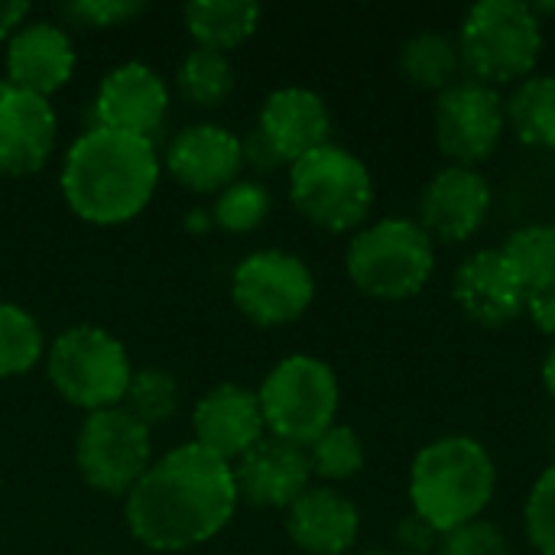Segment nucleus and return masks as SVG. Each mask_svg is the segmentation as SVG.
I'll use <instances>...</instances> for the list:
<instances>
[{
  "label": "nucleus",
  "instance_id": "nucleus-5",
  "mask_svg": "<svg viewBox=\"0 0 555 555\" xmlns=\"http://www.w3.org/2000/svg\"><path fill=\"white\" fill-rule=\"evenodd\" d=\"M345 270L364 296L403 302L429 286L436 273V241L416 218H380L351 234Z\"/></svg>",
  "mask_w": 555,
  "mask_h": 555
},
{
  "label": "nucleus",
  "instance_id": "nucleus-14",
  "mask_svg": "<svg viewBox=\"0 0 555 555\" xmlns=\"http://www.w3.org/2000/svg\"><path fill=\"white\" fill-rule=\"evenodd\" d=\"M192 436L198 449L234 465L267 436L257 390L241 384L211 387L192 410Z\"/></svg>",
  "mask_w": 555,
  "mask_h": 555
},
{
  "label": "nucleus",
  "instance_id": "nucleus-20",
  "mask_svg": "<svg viewBox=\"0 0 555 555\" xmlns=\"http://www.w3.org/2000/svg\"><path fill=\"white\" fill-rule=\"evenodd\" d=\"M75 72V46L68 33L49 20H26L7 39V85L49 98Z\"/></svg>",
  "mask_w": 555,
  "mask_h": 555
},
{
  "label": "nucleus",
  "instance_id": "nucleus-26",
  "mask_svg": "<svg viewBox=\"0 0 555 555\" xmlns=\"http://www.w3.org/2000/svg\"><path fill=\"white\" fill-rule=\"evenodd\" d=\"M306 452H309L312 478L325 481L328 488L358 478L364 472V462H367L361 436L345 423L328 426L315 442L306 446Z\"/></svg>",
  "mask_w": 555,
  "mask_h": 555
},
{
  "label": "nucleus",
  "instance_id": "nucleus-2",
  "mask_svg": "<svg viewBox=\"0 0 555 555\" xmlns=\"http://www.w3.org/2000/svg\"><path fill=\"white\" fill-rule=\"evenodd\" d=\"M159 182V156L150 137L107 127L85 130L65 153L62 195L91 224H124L137 218Z\"/></svg>",
  "mask_w": 555,
  "mask_h": 555
},
{
  "label": "nucleus",
  "instance_id": "nucleus-7",
  "mask_svg": "<svg viewBox=\"0 0 555 555\" xmlns=\"http://www.w3.org/2000/svg\"><path fill=\"white\" fill-rule=\"evenodd\" d=\"M260 413L267 423V436L309 446L328 426L338 423L341 387L335 371L312 354H289L273 364L263 377L260 390Z\"/></svg>",
  "mask_w": 555,
  "mask_h": 555
},
{
  "label": "nucleus",
  "instance_id": "nucleus-31",
  "mask_svg": "<svg viewBox=\"0 0 555 555\" xmlns=\"http://www.w3.org/2000/svg\"><path fill=\"white\" fill-rule=\"evenodd\" d=\"M524 533L540 555H555V459L533 481L524 504Z\"/></svg>",
  "mask_w": 555,
  "mask_h": 555
},
{
  "label": "nucleus",
  "instance_id": "nucleus-37",
  "mask_svg": "<svg viewBox=\"0 0 555 555\" xmlns=\"http://www.w3.org/2000/svg\"><path fill=\"white\" fill-rule=\"evenodd\" d=\"M26 16H29V3H23V0H0V39L3 36L10 39L26 23Z\"/></svg>",
  "mask_w": 555,
  "mask_h": 555
},
{
  "label": "nucleus",
  "instance_id": "nucleus-10",
  "mask_svg": "<svg viewBox=\"0 0 555 555\" xmlns=\"http://www.w3.org/2000/svg\"><path fill=\"white\" fill-rule=\"evenodd\" d=\"M234 306L260 328L289 325L306 315L315 299V276L309 263L289 250H254L231 276Z\"/></svg>",
  "mask_w": 555,
  "mask_h": 555
},
{
  "label": "nucleus",
  "instance_id": "nucleus-12",
  "mask_svg": "<svg viewBox=\"0 0 555 555\" xmlns=\"http://www.w3.org/2000/svg\"><path fill=\"white\" fill-rule=\"evenodd\" d=\"M491 211V182L472 166H442L420 192L416 224L442 244L472 241Z\"/></svg>",
  "mask_w": 555,
  "mask_h": 555
},
{
  "label": "nucleus",
  "instance_id": "nucleus-36",
  "mask_svg": "<svg viewBox=\"0 0 555 555\" xmlns=\"http://www.w3.org/2000/svg\"><path fill=\"white\" fill-rule=\"evenodd\" d=\"M241 150H244V166H250V169H257V172H273V169L286 166V163L280 159V153L270 146V140H267L257 127L241 140Z\"/></svg>",
  "mask_w": 555,
  "mask_h": 555
},
{
  "label": "nucleus",
  "instance_id": "nucleus-17",
  "mask_svg": "<svg viewBox=\"0 0 555 555\" xmlns=\"http://www.w3.org/2000/svg\"><path fill=\"white\" fill-rule=\"evenodd\" d=\"M59 117L49 98L3 85L0 88V176L39 172L55 146Z\"/></svg>",
  "mask_w": 555,
  "mask_h": 555
},
{
  "label": "nucleus",
  "instance_id": "nucleus-39",
  "mask_svg": "<svg viewBox=\"0 0 555 555\" xmlns=\"http://www.w3.org/2000/svg\"><path fill=\"white\" fill-rule=\"evenodd\" d=\"M550 449H553V459H555V423H553V433H550Z\"/></svg>",
  "mask_w": 555,
  "mask_h": 555
},
{
  "label": "nucleus",
  "instance_id": "nucleus-21",
  "mask_svg": "<svg viewBox=\"0 0 555 555\" xmlns=\"http://www.w3.org/2000/svg\"><path fill=\"white\" fill-rule=\"evenodd\" d=\"M289 540L309 555H345L361 537V514L338 488L312 485L286 511Z\"/></svg>",
  "mask_w": 555,
  "mask_h": 555
},
{
  "label": "nucleus",
  "instance_id": "nucleus-22",
  "mask_svg": "<svg viewBox=\"0 0 555 555\" xmlns=\"http://www.w3.org/2000/svg\"><path fill=\"white\" fill-rule=\"evenodd\" d=\"M400 72L413 88L442 94L446 88H452L455 81L465 78V65H462L455 36L442 33V29L413 33L400 46Z\"/></svg>",
  "mask_w": 555,
  "mask_h": 555
},
{
  "label": "nucleus",
  "instance_id": "nucleus-32",
  "mask_svg": "<svg viewBox=\"0 0 555 555\" xmlns=\"http://www.w3.org/2000/svg\"><path fill=\"white\" fill-rule=\"evenodd\" d=\"M436 555H514L507 533L491 520H472L465 527H455L442 533Z\"/></svg>",
  "mask_w": 555,
  "mask_h": 555
},
{
  "label": "nucleus",
  "instance_id": "nucleus-19",
  "mask_svg": "<svg viewBox=\"0 0 555 555\" xmlns=\"http://www.w3.org/2000/svg\"><path fill=\"white\" fill-rule=\"evenodd\" d=\"M257 130L270 140V146L280 153V159L286 166H293L306 153L332 143L328 140L332 114H328V104L319 91L286 85V88H276L263 98Z\"/></svg>",
  "mask_w": 555,
  "mask_h": 555
},
{
  "label": "nucleus",
  "instance_id": "nucleus-35",
  "mask_svg": "<svg viewBox=\"0 0 555 555\" xmlns=\"http://www.w3.org/2000/svg\"><path fill=\"white\" fill-rule=\"evenodd\" d=\"M524 315L555 341V273L550 280L537 283L527 289V302H524Z\"/></svg>",
  "mask_w": 555,
  "mask_h": 555
},
{
  "label": "nucleus",
  "instance_id": "nucleus-11",
  "mask_svg": "<svg viewBox=\"0 0 555 555\" xmlns=\"http://www.w3.org/2000/svg\"><path fill=\"white\" fill-rule=\"evenodd\" d=\"M433 133H436V146L452 166L478 169L498 153L507 133L504 94L472 78L455 81L452 88L436 94Z\"/></svg>",
  "mask_w": 555,
  "mask_h": 555
},
{
  "label": "nucleus",
  "instance_id": "nucleus-28",
  "mask_svg": "<svg viewBox=\"0 0 555 555\" xmlns=\"http://www.w3.org/2000/svg\"><path fill=\"white\" fill-rule=\"evenodd\" d=\"M520 283L530 289L555 273V228L553 224H520L498 247Z\"/></svg>",
  "mask_w": 555,
  "mask_h": 555
},
{
  "label": "nucleus",
  "instance_id": "nucleus-40",
  "mask_svg": "<svg viewBox=\"0 0 555 555\" xmlns=\"http://www.w3.org/2000/svg\"><path fill=\"white\" fill-rule=\"evenodd\" d=\"M380 555H400V553H380Z\"/></svg>",
  "mask_w": 555,
  "mask_h": 555
},
{
  "label": "nucleus",
  "instance_id": "nucleus-24",
  "mask_svg": "<svg viewBox=\"0 0 555 555\" xmlns=\"http://www.w3.org/2000/svg\"><path fill=\"white\" fill-rule=\"evenodd\" d=\"M182 20L192 33L195 46L228 52L257 33L260 3H254V0H195V3H185Z\"/></svg>",
  "mask_w": 555,
  "mask_h": 555
},
{
  "label": "nucleus",
  "instance_id": "nucleus-15",
  "mask_svg": "<svg viewBox=\"0 0 555 555\" xmlns=\"http://www.w3.org/2000/svg\"><path fill=\"white\" fill-rule=\"evenodd\" d=\"M169 111V88L156 68L143 62H124L111 68L94 94L98 127L150 137L163 127Z\"/></svg>",
  "mask_w": 555,
  "mask_h": 555
},
{
  "label": "nucleus",
  "instance_id": "nucleus-3",
  "mask_svg": "<svg viewBox=\"0 0 555 555\" xmlns=\"http://www.w3.org/2000/svg\"><path fill=\"white\" fill-rule=\"evenodd\" d=\"M410 511L439 533L481 520L498 491V465L475 436L452 433L426 442L410 465Z\"/></svg>",
  "mask_w": 555,
  "mask_h": 555
},
{
  "label": "nucleus",
  "instance_id": "nucleus-25",
  "mask_svg": "<svg viewBox=\"0 0 555 555\" xmlns=\"http://www.w3.org/2000/svg\"><path fill=\"white\" fill-rule=\"evenodd\" d=\"M179 94L195 107H218L234 91V65L228 52L195 46L185 52L176 72Z\"/></svg>",
  "mask_w": 555,
  "mask_h": 555
},
{
  "label": "nucleus",
  "instance_id": "nucleus-33",
  "mask_svg": "<svg viewBox=\"0 0 555 555\" xmlns=\"http://www.w3.org/2000/svg\"><path fill=\"white\" fill-rule=\"evenodd\" d=\"M393 543H397V553L400 555H436L439 553V543H442V533L423 520L420 514H406L397 520V530H393Z\"/></svg>",
  "mask_w": 555,
  "mask_h": 555
},
{
  "label": "nucleus",
  "instance_id": "nucleus-1",
  "mask_svg": "<svg viewBox=\"0 0 555 555\" xmlns=\"http://www.w3.org/2000/svg\"><path fill=\"white\" fill-rule=\"evenodd\" d=\"M231 465L185 442L146 468L127 494V530L153 553H182L218 537L237 511Z\"/></svg>",
  "mask_w": 555,
  "mask_h": 555
},
{
  "label": "nucleus",
  "instance_id": "nucleus-8",
  "mask_svg": "<svg viewBox=\"0 0 555 555\" xmlns=\"http://www.w3.org/2000/svg\"><path fill=\"white\" fill-rule=\"evenodd\" d=\"M46 374L62 400L78 410L98 413L120 406L133 377L130 354L107 328L72 325L55 335L46 351Z\"/></svg>",
  "mask_w": 555,
  "mask_h": 555
},
{
  "label": "nucleus",
  "instance_id": "nucleus-34",
  "mask_svg": "<svg viewBox=\"0 0 555 555\" xmlns=\"http://www.w3.org/2000/svg\"><path fill=\"white\" fill-rule=\"evenodd\" d=\"M143 3L133 0H75L68 3V16L88 23V26H117L130 16H137Z\"/></svg>",
  "mask_w": 555,
  "mask_h": 555
},
{
  "label": "nucleus",
  "instance_id": "nucleus-29",
  "mask_svg": "<svg viewBox=\"0 0 555 555\" xmlns=\"http://www.w3.org/2000/svg\"><path fill=\"white\" fill-rule=\"evenodd\" d=\"M120 406L140 420L146 429L153 426H163L176 416L179 410V384L172 374L159 371V367H143V371H133L130 384H127V393L120 400Z\"/></svg>",
  "mask_w": 555,
  "mask_h": 555
},
{
  "label": "nucleus",
  "instance_id": "nucleus-6",
  "mask_svg": "<svg viewBox=\"0 0 555 555\" xmlns=\"http://www.w3.org/2000/svg\"><path fill=\"white\" fill-rule=\"evenodd\" d=\"M377 189L367 163L338 143H325L289 166V202L328 234H354L367 224Z\"/></svg>",
  "mask_w": 555,
  "mask_h": 555
},
{
  "label": "nucleus",
  "instance_id": "nucleus-18",
  "mask_svg": "<svg viewBox=\"0 0 555 555\" xmlns=\"http://www.w3.org/2000/svg\"><path fill=\"white\" fill-rule=\"evenodd\" d=\"M166 166L192 192H224L244 169L241 137L221 124H192L169 143Z\"/></svg>",
  "mask_w": 555,
  "mask_h": 555
},
{
  "label": "nucleus",
  "instance_id": "nucleus-9",
  "mask_svg": "<svg viewBox=\"0 0 555 555\" xmlns=\"http://www.w3.org/2000/svg\"><path fill=\"white\" fill-rule=\"evenodd\" d=\"M75 465L88 488L127 498L153 465V429L124 406L88 413L75 439Z\"/></svg>",
  "mask_w": 555,
  "mask_h": 555
},
{
  "label": "nucleus",
  "instance_id": "nucleus-41",
  "mask_svg": "<svg viewBox=\"0 0 555 555\" xmlns=\"http://www.w3.org/2000/svg\"><path fill=\"white\" fill-rule=\"evenodd\" d=\"M553 228H555V221H553Z\"/></svg>",
  "mask_w": 555,
  "mask_h": 555
},
{
  "label": "nucleus",
  "instance_id": "nucleus-4",
  "mask_svg": "<svg viewBox=\"0 0 555 555\" xmlns=\"http://www.w3.org/2000/svg\"><path fill=\"white\" fill-rule=\"evenodd\" d=\"M465 78L504 88L530 78L543 52V20L527 0H481L455 33Z\"/></svg>",
  "mask_w": 555,
  "mask_h": 555
},
{
  "label": "nucleus",
  "instance_id": "nucleus-16",
  "mask_svg": "<svg viewBox=\"0 0 555 555\" xmlns=\"http://www.w3.org/2000/svg\"><path fill=\"white\" fill-rule=\"evenodd\" d=\"M452 296L472 322L501 328L524 315L527 286L498 247H481L459 263Z\"/></svg>",
  "mask_w": 555,
  "mask_h": 555
},
{
  "label": "nucleus",
  "instance_id": "nucleus-30",
  "mask_svg": "<svg viewBox=\"0 0 555 555\" xmlns=\"http://www.w3.org/2000/svg\"><path fill=\"white\" fill-rule=\"evenodd\" d=\"M270 208H273V198L263 182L237 179L224 192H218L215 221L228 234H247V231H257L270 218Z\"/></svg>",
  "mask_w": 555,
  "mask_h": 555
},
{
  "label": "nucleus",
  "instance_id": "nucleus-38",
  "mask_svg": "<svg viewBox=\"0 0 555 555\" xmlns=\"http://www.w3.org/2000/svg\"><path fill=\"white\" fill-rule=\"evenodd\" d=\"M543 387H546V393L555 400V341L550 345L546 358H543Z\"/></svg>",
  "mask_w": 555,
  "mask_h": 555
},
{
  "label": "nucleus",
  "instance_id": "nucleus-23",
  "mask_svg": "<svg viewBox=\"0 0 555 555\" xmlns=\"http://www.w3.org/2000/svg\"><path fill=\"white\" fill-rule=\"evenodd\" d=\"M507 130L533 150H555V75L533 72L504 98Z\"/></svg>",
  "mask_w": 555,
  "mask_h": 555
},
{
  "label": "nucleus",
  "instance_id": "nucleus-27",
  "mask_svg": "<svg viewBox=\"0 0 555 555\" xmlns=\"http://www.w3.org/2000/svg\"><path fill=\"white\" fill-rule=\"evenodd\" d=\"M46 354V338L33 312L16 302H0V377L33 371Z\"/></svg>",
  "mask_w": 555,
  "mask_h": 555
},
{
  "label": "nucleus",
  "instance_id": "nucleus-13",
  "mask_svg": "<svg viewBox=\"0 0 555 555\" xmlns=\"http://www.w3.org/2000/svg\"><path fill=\"white\" fill-rule=\"evenodd\" d=\"M237 498L254 507L289 511L312 488L309 452L296 442L263 436L250 452H244L234 465Z\"/></svg>",
  "mask_w": 555,
  "mask_h": 555
}]
</instances>
